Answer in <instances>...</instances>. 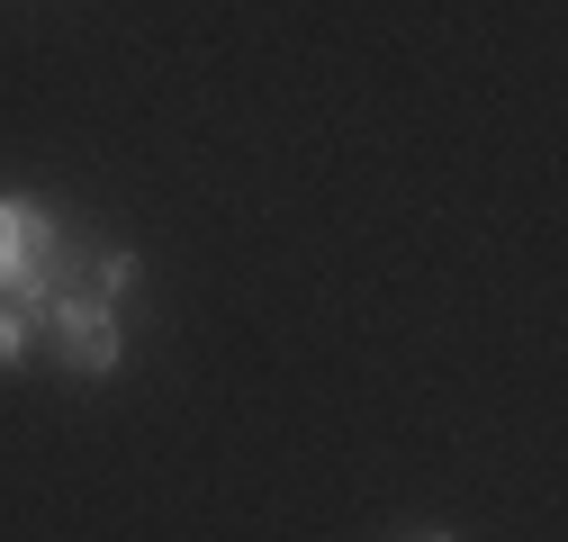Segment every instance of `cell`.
<instances>
[{"label": "cell", "instance_id": "obj_1", "mask_svg": "<svg viewBox=\"0 0 568 542\" xmlns=\"http://www.w3.org/2000/svg\"><path fill=\"white\" fill-rule=\"evenodd\" d=\"M54 290H73V235H63V218L45 209V199L0 190V299L45 317Z\"/></svg>", "mask_w": 568, "mask_h": 542}, {"label": "cell", "instance_id": "obj_2", "mask_svg": "<svg viewBox=\"0 0 568 542\" xmlns=\"http://www.w3.org/2000/svg\"><path fill=\"white\" fill-rule=\"evenodd\" d=\"M37 325L54 334V362L73 371V380H109L126 362V325H118V308L100 290H54Z\"/></svg>", "mask_w": 568, "mask_h": 542}, {"label": "cell", "instance_id": "obj_3", "mask_svg": "<svg viewBox=\"0 0 568 542\" xmlns=\"http://www.w3.org/2000/svg\"><path fill=\"white\" fill-rule=\"evenodd\" d=\"M135 281H145V262H135V253H126V244H109V253H100V262H91V290H100V299H109V308H118V299H126V290H135Z\"/></svg>", "mask_w": 568, "mask_h": 542}, {"label": "cell", "instance_id": "obj_4", "mask_svg": "<svg viewBox=\"0 0 568 542\" xmlns=\"http://www.w3.org/2000/svg\"><path fill=\"white\" fill-rule=\"evenodd\" d=\"M37 353V317L28 308H10V299H0V371H19Z\"/></svg>", "mask_w": 568, "mask_h": 542}, {"label": "cell", "instance_id": "obj_5", "mask_svg": "<svg viewBox=\"0 0 568 542\" xmlns=\"http://www.w3.org/2000/svg\"><path fill=\"white\" fill-rule=\"evenodd\" d=\"M406 542H460V533H406Z\"/></svg>", "mask_w": 568, "mask_h": 542}]
</instances>
